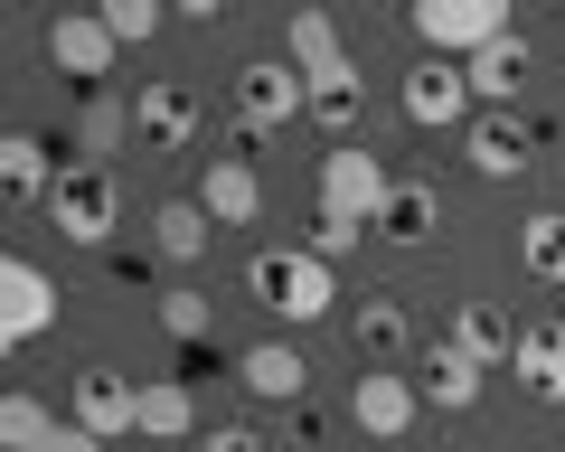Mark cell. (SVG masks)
Wrapping results in <instances>:
<instances>
[{
  "label": "cell",
  "instance_id": "cell-19",
  "mask_svg": "<svg viewBox=\"0 0 565 452\" xmlns=\"http://www.w3.org/2000/svg\"><path fill=\"white\" fill-rule=\"evenodd\" d=\"M509 368L527 377V396H537V406H565V321H527Z\"/></svg>",
  "mask_w": 565,
  "mask_h": 452
},
{
  "label": "cell",
  "instance_id": "cell-10",
  "mask_svg": "<svg viewBox=\"0 0 565 452\" xmlns=\"http://www.w3.org/2000/svg\"><path fill=\"white\" fill-rule=\"evenodd\" d=\"M47 66L57 76H76V85H104L114 76V29H104V10H66V20H47Z\"/></svg>",
  "mask_w": 565,
  "mask_h": 452
},
{
  "label": "cell",
  "instance_id": "cell-14",
  "mask_svg": "<svg viewBox=\"0 0 565 452\" xmlns=\"http://www.w3.org/2000/svg\"><path fill=\"white\" fill-rule=\"evenodd\" d=\"M349 349H359L367 368H396V358L415 349V311H405L396 292H377V302H359V321H349Z\"/></svg>",
  "mask_w": 565,
  "mask_h": 452
},
{
  "label": "cell",
  "instance_id": "cell-1",
  "mask_svg": "<svg viewBox=\"0 0 565 452\" xmlns=\"http://www.w3.org/2000/svg\"><path fill=\"white\" fill-rule=\"evenodd\" d=\"M245 292H255L274 321H292V330H311L330 302H340V283H330V265L311 246H255L245 255Z\"/></svg>",
  "mask_w": 565,
  "mask_h": 452
},
{
  "label": "cell",
  "instance_id": "cell-18",
  "mask_svg": "<svg viewBox=\"0 0 565 452\" xmlns=\"http://www.w3.org/2000/svg\"><path fill=\"white\" fill-rule=\"evenodd\" d=\"M462 161L481 170V180H519L527 170V123L519 114H481V123L462 132Z\"/></svg>",
  "mask_w": 565,
  "mask_h": 452
},
{
  "label": "cell",
  "instance_id": "cell-5",
  "mask_svg": "<svg viewBox=\"0 0 565 452\" xmlns=\"http://www.w3.org/2000/svg\"><path fill=\"white\" fill-rule=\"evenodd\" d=\"M47 217H57V236H76V246H114V226H122V189H114V170L66 161V180L47 189Z\"/></svg>",
  "mask_w": 565,
  "mask_h": 452
},
{
  "label": "cell",
  "instance_id": "cell-22",
  "mask_svg": "<svg viewBox=\"0 0 565 452\" xmlns=\"http://www.w3.org/2000/svg\"><path fill=\"white\" fill-rule=\"evenodd\" d=\"M462 76H471V95H481L490 114H509V95H519V85H527V39H519V29H509V39H490L481 57L462 66Z\"/></svg>",
  "mask_w": 565,
  "mask_h": 452
},
{
  "label": "cell",
  "instance_id": "cell-27",
  "mask_svg": "<svg viewBox=\"0 0 565 452\" xmlns=\"http://www.w3.org/2000/svg\"><path fill=\"white\" fill-rule=\"evenodd\" d=\"M57 433H66V424H57V415H47L29 387L0 396V443H10V452H57Z\"/></svg>",
  "mask_w": 565,
  "mask_h": 452
},
{
  "label": "cell",
  "instance_id": "cell-20",
  "mask_svg": "<svg viewBox=\"0 0 565 452\" xmlns=\"http://www.w3.org/2000/svg\"><path fill=\"white\" fill-rule=\"evenodd\" d=\"M207 236H217V217H207L199 198L151 207V255H161V265H199V255H207Z\"/></svg>",
  "mask_w": 565,
  "mask_h": 452
},
{
  "label": "cell",
  "instance_id": "cell-16",
  "mask_svg": "<svg viewBox=\"0 0 565 452\" xmlns=\"http://www.w3.org/2000/svg\"><path fill=\"white\" fill-rule=\"evenodd\" d=\"M282 57L302 66V85H321V76H340V66H359L340 47V20H330V10H292V20H282Z\"/></svg>",
  "mask_w": 565,
  "mask_h": 452
},
{
  "label": "cell",
  "instance_id": "cell-21",
  "mask_svg": "<svg viewBox=\"0 0 565 452\" xmlns=\"http://www.w3.org/2000/svg\"><path fill=\"white\" fill-rule=\"evenodd\" d=\"M481 377H490V368H471L452 340H434V349H424V377H415V387L434 396L444 415H471V406H481Z\"/></svg>",
  "mask_w": 565,
  "mask_h": 452
},
{
  "label": "cell",
  "instance_id": "cell-33",
  "mask_svg": "<svg viewBox=\"0 0 565 452\" xmlns=\"http://www.w3.org/2000/svg\"><path fill=\"white\" fill-rule=\"evenodd\" d=\"M57 452H104V443H95V433L76 424V415H66V433H57Z\"/></svg>",
  "mask_w": 565,
  "mask_h": 452
},
{
  "label": "cell",
  "instance_id": "cell-8",
  "mask_svg": "<svg viewBox=\"0 0 565 452\" xmlns=\"http://www.w3.org/2000/svg\"><path fill=\"white\" fill-rule=\"evenodd\" d=\"M199 123H207L199 85H180V76H151V85H132V132H141L151 151H189V142H199Z\"/></svg>",
  "mask_w": 565,
  "mask_h": 452
},
{
  "label": "cell",
  "instance_id": "cell-6",
  "mask_svg": "<svg viewBox=\"0 0 565 452\" xmlns=\"http://www.w3.org/2000/svg\"><path fill=\"white\" fill-rule=\"evenodd\" d=\"M396 104H405V123H424V132H452V123H481V114H471V76H462V57H415L405 66V85H396Z\"/></svg>",
  "mask_w": 565,
  "mask_h": 452
},
{
  "label": "cell",
  "instance_id": "cell-26",
  "mask_svg": "<svg viewBox=\"0 0 565 452\" xmlns=\"http://www.w3.org/2000/svg\"><path fill=\"white\" fill-rule=\"evenodd\" d=\"M311 114H321V132H340V142H359V123H367V76H359V66H340V76H321V85H311Z\"/></svg>",
  "mask_w": 565,
  "mask_h": 452
},
{
  "label": "cell",
  "instance_id": "cell-24",
  "mask_svg": "<svg viewBox=\"0 0 565 452\" xmlns=\"http://www.w3.org/2000/svg\"><path fill=\"white\" fill-rule=\"evenodd\" d=\"M122 142H141V132H132V104L95 95V104H85V114H76V161L114 170V151H122Z\"/></svg>",
  "mask_w": 565,
  "mask_h": 452
},
{
  "label": "cell",
  "instance_id": "cell-29",
  "mask_svg": "<svg viewBox=\"0 0 565 452\" xmlns=\"http://www.w3.org/2000/svg\"><path fill=\"white\" fill-rule=\"evenodd\" d=\"M161 330L180 340V349H207V340H217V311H207V292L170 283V292H161Z\"/></svg>",
  "mask_w": 565,
  "mask_h": 452
},
{
  "label": "cell",
  "instance_id": "cell-31",
  "mask_svg": "<svg viewBox=\"0 0 565 452\" xmlns=\"http://www.w3.org/2000/svg\"><path fill=\"white\" fill-rule=\"evenodd\" d=\"M359 236H367V226H349V217H321V236H311V255H321V265H340V255H359Z\"/></svg>",
  "mask_w": 565,
  "mask_h": 452
},
{
  "label": "cell",
  "instance_id": "cell-9",
  "mask_svg": "<svg viewBox=\"0 0 565 452\" xmlns=\"http://www.w3.org/2000/svg\"><path fill=\"white\" fill-rule=\"evenodd\" d=\"M415 406H424V387L396 377V368H359V387H349V424L377 433V443H405L415 433Z\"/></svg>",
  "mask_w": 565,
  "mask_h": 452
},
{
  "label": "cell",
  "instance_id": "cell-17",
  "mask_svg": "<svg viewBox=\"0 0 565 452\" xmlns=\"http://www.w3.org/2000/svg\"><path fill=\"white\" fill-rule=\"evenodd\" d=\"M0 180H10L20 207H47V189L66 180V161L47 151V132H10V142H0Z\"/></svg>",
  "mask_w": 565,
  "mask_h": 452
},
{
  "label": "cell",
  "instance_id": "cell-13",
  "mask_svg": "<svg viewBox=\"0 0 565 452\" xmlns=\"http://www.w3.org/2000/svg\"><path fill=\"white\" fill-rule=\"evenodd\" d=\"M236 387L255 396V406H302V396H311V358L282 349V340H264V349L236 358Z\"/></svg>",
  "mask_w": 565,
  "mask_h": 452
},
{
  "label": "cell",
  "instance_id": "cell-2",
  "mask_svg": "<svg viewBox=\"0 0 565 452\" xmlns=\"http://www.w3.org/2000/svg\"><path fill=\"white\" fill-rule=\"evenodd\" d=\"M405 29L424 39V57H462L471 66L490 39H509V10H500V0H415Z\"/></svg>",
  "mask_w": 565,
  "mask_h": 452
},
{
  "label": "cell",
  "instance_id": "cell-30",
  "mask_svg": "<svg viewBox=\"0 0 565 452\" xmlns=\"http://www.w3.org/2000/svg\"><path fill=\"white\" fill-rule=\"evenodd\" d=\"M161 0H104V29H114V47H141V39H161Z\"/></svg>",
  "mask_w": 565,
  "mask_h": 452
},
{
  "label": "cell",
  "instance_id": "cell-23",
  "mask_svg": "<svg viewBox=\"0 0 565 452\" xmlns=\"http://www.w3.org/2000/svg\"><path fill=\"white\" fill-rule=\"evenodd\" d=\"M434 226H444V198H434V180H396V198H386L377 236H396V246H434Z\"/></svg>",
  "mask_w": 565,
  "mask_h": 452
},
{
  "label": "cell",
  "instance_id": "cell-12",
  "mask_svg": "<svg viewBox=\"0 0 565 452\" xmlns=\"http://www.w3.org/2000/svg\"><path fill=\"white\" fill-rule=\"evenodd\" d=\"M189 198H199L217 226H255V217H264V180H255V161H245V151H217V161L199 170V189H189Z\"/></svg>",
  "mask_w": 565,
  "mask_h": 452
},
{
  "label": "cell",
  "instance_id": "cell-28",
  "mask_svg": "<svg viewBox=\"0 0 565 452\" xmlns=\"http://www.w3.org/2000/svg\"><path fill=\"white\" fill-rule=\"evenodd\" d=\"M519 265L537 273V283L565 292V207H537V217L519 226Z\"/></svg>",
  "mask_w": 565,
  "mask_h": 452
},
{
  "label": "cell",
  "instance_id": "cell-7",
  "mask_svg": "<svg viewBox=\"0 0 565 452\" xmlns=\"http://www.w3.org/2000/svg\"><path fill=\"white\" fill-rule=\"evenodd\" d=\"M57 302H66V292L47 283V265H29V255L0 265V340H10V349L47 340V330H57Z\"/></svg>",
  "mask_w": 565,
  "mask_h": 452
},
{
  "label": "cell",
  "instance_id": "cell-4",
  "mask_svg": "<svg viewBox=\"0 0 565 452\" xmlns=\"http://www.w3.org/2000/svg\"><path fill=\"white\" fill-rule=\"evenodd\" d=\"M311 114V85H302V66L292 57H255V66H236V123L255 132V142H274L282 123H302Z\"/></svg>",
  "mask_w": 565,
  "mask_h": 452
},
{
  "label": "cell",
  "instance_id": "cell-32",
  "mask_svg": "<svg viewBox=\"0 0 565 452\" xmlns=\"http://www.w3.org/2000/svg\"><path fill=\"white\" fill-rule=\"evenodd\" d=\"M207 452H274L255 424H207Z\"/></svg>",
  "mask_w": 565,
  "mask_h": 452
},
{
  "label": "cell",
  "instance_id": "cell-11",
  "mask_svg": "<svg viewBox=\"0 0 565 452\" xmlns=\"http://www.w3.org/2000/svg\"><path fill=\"white\" fill-rule=\"evenodd\" d=\"M76 424L95 433V443H132L141 433V387L122 368H85L76 377Z\"/></svg>",
  "mask_w": 565,
  "mask_h": 452
},
{
  "label": "cell",
  "instance_id": "cell-15",
  "mask_svg": "<svg viewBox=\"0 0 565 452\" xmlns=\"http://www.w3.org/2000/svg\"><path fill=\"white\" fill-rule=\"evenodd\" d=\"M444 340L471 358V368H509V358H519V330H509L500 302H452V330H444Z\"/></svg>",
  "mask_w": 565,
  "mask_h": 452
},
{
  "label": "cell",
  "instance_id": "cell-3",
  "mask_svg": "<svg viewBox=\"0 0 565 452\" xmlns=\"http://www.w3.org/2000/svg\"><path fill=\"white\" fill-rule=\"evenodd\" d=\"M386 198H396V180H386V161L367 142H340L321 151V217H349V226H377Z\"/></svg>",
  "mask_w": 565,
  "mask_h": 452
},
{
  "label": "cell",
  "instance_id": "cell-25",
  "mask_svg": "<svg viewBox=\"0 0 565 452\" xmlns=\"http://www.w3.org/2000/svg\"><path fill=\"white\" fill-rule=\"evenodd\" d=\"M199 433V406H189L180 377H151L141 387V443H189Z\"/></svg>",
  "mask_w": 565,
  "mask_h": 452
}]
</instances>
